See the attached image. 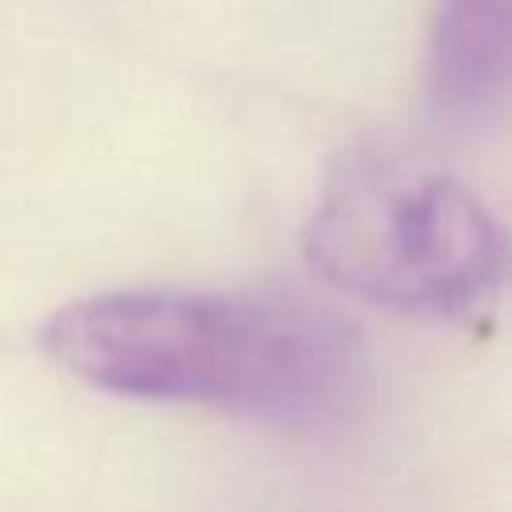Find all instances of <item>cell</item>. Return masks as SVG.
<instances>
[{
    "label": "cell",
    "instance_id": "1",
    "mask_svg": "<svg viewBox=\"0 0 512 512\" xmlns=\"http://www.w3.org/2000/svg\"><path fill=\"white\" fill-rule=\"evenodd\" d=\"M40 344L96 392L272 428L340 420L364 380L360 336L340 312L268 292H96L56 308Z\"/></svg>",
    "mask_w": 512,
    "mask_h": 512
},
{
    "label": "cell",
    "instance_id": "2",
    "mask_svg": "<svg viewBox=\"0 0 512 512\" xmlns=\"http://www.w3.org/2000/svg\"><path fill=\"white\" fill-rule=\"evenodd\" d=\"M304 256L352 300L460 320L500 292L508 240L492 208L456 176L364 148L324 180L304 224Z\"/></svg>",
    "mask_w": 512,
    "mask_h": 512
},
{
    "label": "cell",
    "instance_id": "3",
    "mask_svg": "<svg viewBox=\"0 0 512 512\" xmlns=\"http://www.w3.org/2000/svg\"><path fill=\"white\" fill-rule=\"evenodd\" d=\"M508 0H436L428 44V100L452 124H480L508 96Z\"/></svg>",
    "mask_w": 512,
    "mask_h": 512
}]
</instances>
